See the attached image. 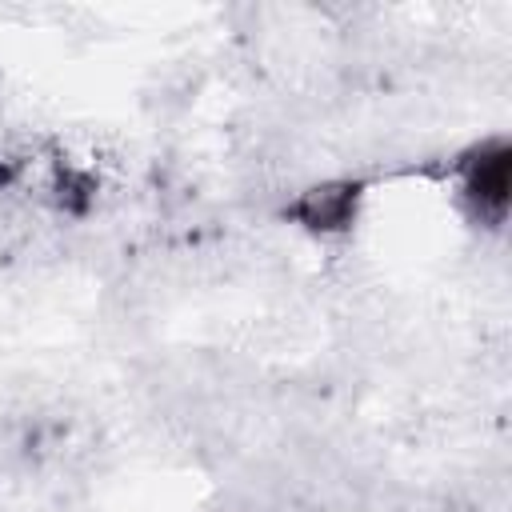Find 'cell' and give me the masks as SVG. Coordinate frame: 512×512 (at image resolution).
<instances>
[{"label": "cell", "mask_w": 512, "mask_h": 512, "mask_svg": "<svg viewBox=\"0 0 512 512\" xmlns=\"http://www.w3.org/2000/svg\"><path fill=\"white\" fill-rule=\"evenodd\" d=\"M368 188L364 176H320L292 188L276 216L312 240H340L360 224Z\"/></svg>", "instance_id": "2"}, {"label": "cell", "mask_w": 512, "mask_h": 512, "mask_svg": "<svg viewBox=\"0 0 512 512\" xmlns=\"http://www.w3.org/2000/svg\"><path fill=\"white\" fill-rule=\"evenodd\" d=\"M444 176L452 180L456 204L468 224L484 232H504L512 200V140L504 132L480 136L448 156Z\"/></svg>", "instance_id": "1"}]
</instances>
